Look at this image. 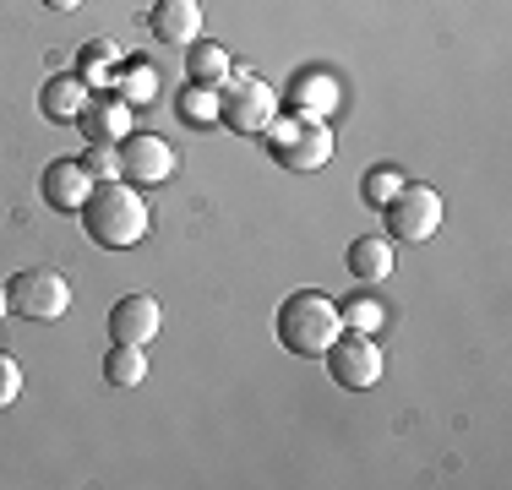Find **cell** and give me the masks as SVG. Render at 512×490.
Returning <instances> with one entry per match:
<instances>
[{"instance_id": "cell-8", "label": "cell", "mask_w": 512, "mask_h": 490, "mask_svg": "<svg viewBox=\"0 0 512 490\" xmlns=\"http://www.w3.org/2000/svg\"><path fill=\"white\" fill-rule=\"evenodd\" d=\"M175 169L180 158L158 131H131L120 142V180H131V186H164V180H175Z\"/></svg>"}, {"instance_id": "cell-18", "label": "cell", "mask_w": 512, "mask_h": 490, "mask_svg": "<svg viewBox=\"0 0 512 490\" xmlns=\"http://www.w3.org/2000/svg\"><path fill=\"white\" fill-rule=\"evenodd\" d=\"M142 376H148V349H137V343H115V349L104 354V382L115 392L142 387Z\"/></svg>"}, {"instance_id": "cell-7", "label": "cell", "mask_w": 512, "mask_h": 490, "mask_svg": "<svg viewBox=\"0 0 512 490\" xmlns=\"http://www.w3.org/2000/svg\"><path fill=\"white\" fill-rule=\"evenodd\" d=\"M6 294H11V311L28 316V322H60L71 305V284L55 267H22L6 284Z\"/></svg>"}, {"instance_id": "cell-21", "label": "cell", "mask_w": 512, "mask_h": 490, "mask_svg": "<svg viewBox=\"0 0 512 490\" xmlns=\"http://www.w3.org/2000/svg\"><path fill=\"white\" fill-rule=\"evenodd\" d=\"M404 169L398 164H376V169H365V180H360V196H365V207H376V213H382L387 202H393L398 191H404Z\"/></svg>"}, {"instance_id": "cell-12", "label": "cell", "mask_w": 512, "mask_h": 490, "mask_svg": "<svg viewBox=\"0 0 512 490\" xmlns=\"http://www.w3.org/2000/svg\"><path fill=\"white\" fill-rule=\"evenodd\" d=\"M77 126L88 142H126L131 137V104L115 93H93L88 109L77 115Z\"/></svg>"}, {"instance_id": "cell-2", "label": "cell", "mask_w": 512, "mask_h": 490, "mask_svg": "<svg viewBox=\"0 0 512 490\" xmlns=\"http://www.w3.org/2000/svg\"><path fill=\"white\" fill-rule=\"evenodd\" d=\"M338 333H344V316H338V300H327V294L300 289L278 305V343H284L289 354H300V360L327 354V343Z\"/></svg>"}, {"instance_id": "cell-3", "label": "cell", "mask_w": 512, "mask_h": 490, "mask_svg": "<svg viewBox=\"0 0 512 490\" xmlns=\"http://www.w3.org/2000/svg\"><path fill=\"white\" fill-rule=\"evenodd\" d=\"M262 142L273 153V164L289 169V175H316V169L333 164V131H327V120L311 115H273Z\"/></svg>"}, {"instance_id": "cell-17", "label": "cell", "mask_w": 512, "mask_h": 490, "mask_svg": "<svg viewBox=\"0 0 512 490\" xmlns=\"http://www.w3.org/2000/svg\"><path fill=\"white\" fill-rule=\"evenodd\" d=\"M229 71H235V60H229L224 44H213V39L186 44V82H207V88H218Z\"/></svg>"}, {"instance_id": "cell-25", "label": "cell", "mask_w": 512, "mask_h": 490, "mask_svg": "<svg viewBox=\"0 0 512 490\" xmlns=\"http://www.w3.org/2000/svg\"><path fill=\"white\" fill-rule=\"evenodd\" d=\"M44 6H50V11H77L82 0H44Z\"/></svg>"}, {"instance_id": "cell-9", "label": "cell", "mask_w": 512, "mask_h": 490, "mask_svg": "<svg viewBox=\"0 0 512 490\" xmlns=\"http://www.w3.org/2000/svg\"><path fill=\"white\" fill-rule=\"evenodd\" d=\"M93 186H99V180L88 175L82 158H55V164H44V175H39V191H44V202H50L55 213H82Z\"/></svg>"}, {"instance_id": "cell-4", "label": "cell", "mask_w": 512, "mask_h": 490, "mask_svg": "<svg viewBox=\"0 0 512 490\" xmlns=\"http://www.w3.org/2000/svg\"><path fill=\"white\" fill-rule=\"evenodd\" d=\"M278 115V98L262 77H246V71H229L218 82V120H224L235 137H262Z\"/></svg>"}, {"instance_id": "cell-13", "label": "cell", "mask_w": 512, "mask_h": 490, "mask_svg": "<svg viewBox=\"0 0 512 490\" xmlns=\"http://www.w3.org/2000/svg\"><path fill=\"white\" fill-rule=\"evenodd\" d=\"M148 28L158 44H197L202 39V6L197 0H153Z\"/></svg>"}, {"instance_id": "cell-24", "label": "cell", "mask_w": 512, "mask_h": 490, "mask_svg": "<svg viewBox=\"0 0 512 490\" xmlns=\"http://www.w3.org/2000/svg\"><path fill=\"white\" fill-rule=\"evenodd\" d=\"M17 398H22V365L11 354H0V409H11Z\"/></svg>"}, {"instance_id": "cell-19", "label": "cell", "mask_w": 512, "mask_h": 490, "mask_svg": "<svg viewBox=\"0 0 512 490\" xmlns=\"http://www.w3.org/2000/svg\"><path fill=\"white\" fill-rule=\"evenodd\" d=\"M175 115L186 120L191 131L218 126V88H207V82H191V88H180V98H175Z\"/></svg>"}, {"instance_id": "cell-10", "label": "cell", "mask_w": 512, "mask_h": 490, "mask_svg": "<svg viewBox=\"0 0 512 490\" xmlns=\"http://www.w3.org/2000/svg\"><path fill=\"white\" fill-rule=\"evenodd\" d=\"M158 327H164V311H158L153 294H126V300L109 305V338L115 343H137V349H148L158 338Z\"/></svg>"}, {"instance_id": "cell-14", "label": "cell", "mask_w": 512, "mask_h": 490, "mask_svg": "<svg viewBox=\"0 0 512 490\" xmlns=\"http://www.w3.org/2000/svg\"><path fill=\"white\" fill-rule=\"evenodd\" d=\"M88 98H93V88L77 77V71H66V77H50L39 88V109H44V120H55V126H71V120L88 109Z\"/></svg>"}, {"instance_id": "cell-16", "label": "cell", "mask_w": 512, "mask_h": 490, "mask_svg": "<svg viewBox=\"0 0 512 490\" xmlns=\"http://www.w3.org/2000/svg\"><path fill=\"white\" fill-rule=\"evenodd\" d=\"M120 66H126V55H120L115 39H93V44H82V55H77V77L88 82L93 93H104Z\"/></svg>"}, {"instance_id": "cell-22", "label": "cell", "mask_w": 512, "mask_h": 490, "mask_svg": "<svg viewBox=\"0 0 512 490\" xmlns=\"http://www.w3.org/2000/svg\"><path fill=\"white\" fill-rule=\"evenodd\" d=\"M338 316H344L349 333H376V327L387 322V305L376 300V294H355L349 305H338Z\"/></svg>"}, {"instance_id": "cell-5", "label": "cell", "mask_w": 512, "mask_h": 490, "mask_svg": "<svg viewBox=\"0 0 512 490\" xmlns=\"http://www.w3.org/2000/svg\"><path fill=\"white\" fill-rule=\"evenodd\" d=\"M327 376H333L344 392H365L382 382V349H376V333H338L333 343H327Z\"/></svg>"}, {"instance_id": "cell-11", "label": "cell", "mask_w": 512, "mask_h": 490, "mask_svg": "<svg viewBox=\"0 0 512 490\" xmlns=\"http://www.w3.org/2000/svg\"><path fill=\"white\" fill-rule=\"evenodd\" d=\"M338 104H344V88H338L333 71H300V77L289 82V115L327 120Z\"/></svg>"}, {"instance_id": "cell-23", "label": "cell", "mask_w": 512, "mask_h": 490, "mask_svg": "<svg viewBox=\"0 0 512 490\" xmlns=\"http://www.w3.org/2000/svg\"><path fill=\"white\" fill-rule=\"evenodd\" d=\"M82 164H88L93 180H120V142H88Z\"/></svg>"}, {"instance_id": "cell-1", "label": "cell", "mask_w": 512, "mask_h": 490, "mask_svg": "<svg viewBox=\"0 0 512 490\" xmlns=\"http://www.w3.org/2000/svg\"><path fill=\"white\" fill-rule=\"evenodd\" d=\"M82 224H88L93 245H104V251H131V245L148 240L153 213H148V202L137 196L131 180H99L88 196V207H82Z\"/></svg>"}, {"instance_id": "cell-26", "label": "cell", "mask_w": 512, "mask_h": 490, "mask_svg": "<svg viewBox=\"0 0 512 490\" xmlns=\"http://www.w3.org/2000/svg\"><path fill=\"white\" fill-rule=\"evenodd\" d=\"M11 311V294H6V284H0V316H6Z\"/></svg>"}, {"instance_id": "cell-6", "label": "cell", "mask_w": 512, "mask_h": 490, "mask_svg": "<svg viewBox=\"0 0 512 490\" xmlns=\"http://www.w3.org/2000/svg\"><path fill=\"white\" fill-rule=\"evenodd\" d=\"M382 213H387V235L420 245L442 229V196H436V186H425V180H404V191H398Z\"/></svg>"}, {"instance_id": "cell-15", "label": "cell", "mask_w": 512, "mask_h": 490, "mask_svg": "<svg viewBox=\"0 0 512 490\" xmlns=\"http://www.w3.org/2000/svg\"><path fill=\"white\" fill-rule=\"evenodd\" d=\"M393 267H398V251L387 235L349 240V273H355L360 284H382V278H393Z\"/></svg>"}, {"instance_id": "cell-20", "label": "cell", "mask_w": 512, "mask_h": 490, "mask_svg": "<svg viewBox=\"0 0 512 490\" xmlns=\"http://www.w3.org/2000/svg\"><path fill=\"white\" fill-rule=\"evenodd\" d=\"M109 88H115V98H126L131 109H148V104H158V71L142 66V60H131Z\"/></svg>"}]
</instances>
